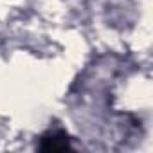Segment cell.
Masks as SVG:
<instances>
[{
	"label": "cell",
	"instance_id": "cell-1",
	"mask_svg": "<svg viewBox=\"0 0 153 153\" xmlns=\"http://www.w3.org/2000/svg\"><path fill=\"white\" fill-rule=\"evenodd\" d=\"M42 148H43V149H47V151H59V149H67V148H68V139H67L65 135L52 133V135H49L47 139H43Z\"/></svg>",
	"mask_w": 153,
	"mask_h": 153
}]
</instances>
